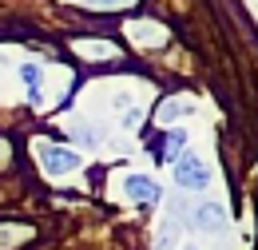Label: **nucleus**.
<instances>
[{
  "instance_id": "nucleus-2",
  "label": "nucleus",
  "mask_w": 258,
  "mask_h": 250,
  "mask_svg": "<svg viewBox=\"0 0 258 250\" xmlns=\"http://www.w3.org/2000/svg\"><path fill=\"white\" fill-rule=\"evenodd\" d=\"M175 183H179L183 191H207V183H211V167H207L199 155L183 151V155L175 159Z\"/></svg>"
},
{
  "instance_id": "nucleus-11",
  "label": "nucleus",
  "mask_w": 258,
  "mask_h": 250,
  "mask_svg": "<svg viewBox=\"0 0 258 250\" xmlns=\"http://www.w3.org/2000/svg\"><path fill=\"white\" fill-rule=\"evenodd\" d=\"M179 250H199V246H179Z\"/></svg>"
},
{
  "instance_id": "nucleus-9",
  "label": "nucleus",
  "mask_w": 258,
  "mask_h": 250,
  "mask_svg": "<svg viewBox=\"0 0 258 250\" xmlns=\"http://www.w3.org/2000/svg\"><path fill=\"white\" fill-rule=\"evenodd\" d=\"M80 52L84 56H115L111 44H92V40H80Z\"/></svg>"
},
{
  "instance_id": "nucleus-3",
  "label": "nucleus",
  "mask_w": 258,
  "mask_h": 250,
  "mask_svg": "<svg viewBox=\"0 0 258 250\" xmlns=\"http://www.w3.org/2000/svg\"><path fill=\"white\" fill-rule=\"evenodd\" d=\"M123 195L135 199V203H159L163 199L159 183H155L151 175H127V179H123Z\"/></svg>"
},
{
  "instance_id": "nucleus-1",
  "label": "nucleus",
  "mask_w": 258,
  "mask_h": 250,
  "mask_svg": "<svg viewBox=\"0 0 258 250\" xmlns=\"http://www.w3.org/2000/svg\"><path fill=\"white\" fill-rule=\"evenodd\" d=\"M36 151H40V167H44L48 175H72V171H80V163H84L72 147L48 143V139H40V143H36Z\"/></svg>"
},
{
  "instance_id": "nucleus-4",
  "label": "nucleus",
  "mask_w": 258,
  "mask_h": 250,
  "mask_svg": "<svg viewBox=\"0 0 258 250\" xmlns=\"http://www.w3.org/2000/svg\"><path fill=\"white\" fill-rule=\"evenodd\" d=\"M191 226L203 230V234H219V230H223V207H219V203H203L191 215Z\"/></svg>"
},
{
  "instance_id": "nucleus-8",
  "label": "nucleus",
  "mask_w": 258,
  "mask_h": 250,
  "mask_svg": "<svg viewBox=\"0 0 258 250\" xmlns=\"http://www.w3.org/2000/svg\"><path fill=\"white\" fill-rule=\"evenodd\" d=\"M187 111H191V99H171V103L159 107V123H175V119L187 115Z\"/></svg>"
},
{
  "instance_id": "nucleus-5",
  "label": "nucleus",
  "mask_w": 258,
  "mask_h": 250,
  "mask_svg": "<svg viewBox=\"0 0 258 250\" xmlns=\"http://www.w3.org/2000/svg\"><path fill=\"white\" fill-rule=\"evenodd\" d=\"M183 143H187V135H183V131H171L163 143L155 139L151 151H155V159H179V155H183Z\"/></svg>"
},
{
  "instance_id": "nucleus-10",
  "label": "nucleus",
  "mask_w": 258,
  "mask_h": 250,
  "mask_svg": "<svg viewBox=\"0 0 258 250\" xmlns=\"http://www.w3.org/2000/svg\"><path fill=\"white\" fill-rule=\"evenodd\" d=\"M88 4H103V8H111V4H119V0H88Z\"/></svg>"
},
{
  "instance_id": "nucleus-7",
  "label": "nucleus",
  "mask_w": 258,
  "mask_h": 250,
  "mask_svg": "<svg viewBox=\"0 0 258 250\" xmlns=\"http://www.w3.org/2000/svg\"><path fill=\"white\" fill-rule=\"evenodd\" d=\"M179 234H183V219H163L159 234H155V246H159V250H175Z\"/></svg>"
},
{
  "instance_id": "nucleus-6",
  "label": "nucleus",
  "mask_w": 258,
  "mask_h": 250,
  "mask_svg": "<svg viewBox=\"0 0 258 250\" xmlns=\"http://www.w3.org/2000/svg\"><path fill=\"white\" fill-rule=\"evenodd\" d=\"M20 80H24V88H28V99H32V103H40V99H44V95H40L44 68H40V64H24V68H20Z\"/></svg>"
}]
</instances>
